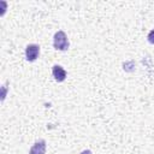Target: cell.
Here are the masks:
<instances>
[{
  "label": "cell",
  "mask_w": 154,
  "mask_h": 154,
  "mask_svg": "<svg viewBox=\"0 0 154 154\" xmlns=\"http://www.w3.org/2000/svg\"><path fill=\"white\" fill-rule=\"evenodd\" d=\"M52 73H53V77L57 82H63L66 78V71L60 65H54L52 69Z\"/></svg>",
  "instance_id": "obj_4"
},
{
  "label": "cell",
  "mask_w": 154,
  "mask_h": 154,
  "mask_svg": "<svg viewBox=\"0 0 154 154\" xmlns=\"http://www.w3.org/2000/svg\"><path fill=\"white\" fill-rule=\"evenodd\" d=\"M70 43H69V38L66 36V34L63 30H59L54 34L53 37V47L58 51H66L69 48Z\"/></svg>",
  "instance_id": "obj_1"
},
{
  "label": "cell",
  "mask_w": 154,
  "mask_h": 154,
  "mask_svg": "<svg viewBox=\"0 0 154 154\" xmlns=\"http://www.w3.org/2000/svg\"><path fill=\"white\" fill-rule=\"evenodd\" d=\"M46 153V141L40 140L32 144L29 150V154H45Z\"/></svg>",
  "instance_id": "obj_3"
},
{
  "label": "cell",
  "mask_w": 154,
  "mask_h": 154,
  "mask_svg": "<svg viewBox=\"0 0 154 154\" xmlns=\"http://www.w3.org/2000/svg\"><path fill=\"white\" fill-rule=\"evenodd\" d=\"M40 54V47L38 45H35V43H31V45H28L26 48H25V57H26V60L28 61H34L37 59Z\"/></svg>",
  "instance_id": "obj_2"
},
{
  "label": "cell",
  "mask_w": 154,
  "mask_h": 154,
  "mask_svg": "<svg viewBox=\"0 0 154 154\" xmlns=\"http://www.w3.org/2000/svg\"><path fill=\"white\" fill-rule=\"evenodd\" d=\"M147 38H148V41H149L150 43H153V45H154V30H150V31H149V34H148Z\"/></svg>",
  "instance_id": "obj_5"
},
{
  "label": "cell",
  "mask_w": 154,
  "mask_h": 154,
  "mask_svg": "<svg viewBox=\"0 0 154 154\" xmlns=\"http://www.w3.org/2000/svg\"><path fill=\"white\" fill-rule=\"evenodd\" d=\"M81 154H91V152H90L89 149H85V150H83Z\"/></svg>",
  "instance_id": "obj_6"
}]
</instances>
